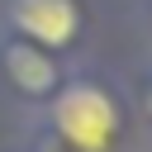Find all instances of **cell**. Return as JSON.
<instances>
[{
	"mask_svg": "<svg viewBox=\"0 0 152 152\" xmlns=\"http://www.w3.org/2000/svg\"><path fill=\"white\" fill-rule=\"evenodd\" d=\"M52 124H57V133H62L76 152H104V147L114 142V133H119V109H114V100H109L100 86L76 81V86H66V90L57 95Z\"/></svg>",
	"mask_w": 152,
	"mask_h": 152,
	"instance_id": "6da1fadb",
	"label": "cell"
},
{
	"mask_svg": "<svg viewBox=\"0 0 152 152\" xmlns=\"http://www.w3.org/2000/svg\"><path fill=\"white\" fill-rule=\"evenodd\" d=\"M10 19L38 43V48H62L76 38V5L71 0H14Z\"/></svg>",
	"mask_w": 152,
	"mask_h": 152,
	"instance_id": "7a4b0ae2",
	"label": "cell"
},
{
	"mask_svg": "<svg viewBox=\"0 0 152 152\" xmlns=\"http://www.w3.org/2000/svg\"><path fill=\"white\" fill-rule=\"evenodd\" d=\"M5 71H10V81L24 95H48L57 86L52 57H43V48H28V43H10L5 48Z\"/></svg>",
	"mask_w": 152,
	"mask_h": 152,
	"instance_id": "3957f363",
	"label": "cell"
},
{
	"mask_svg": "<svg viewBox=\"0 0 152 152\" xmlns=\"http://www.w3.org/2000/svg\"><path fill=\"white\" fill-rule=\"evenodd\" d=\"M147 109H152V90H147Z\"/></svg>",
	"mask_w": 152,
	"mask_h": 152,
	"instance_id": "277c9868",
	"label": "cell"
}]
</instances>
